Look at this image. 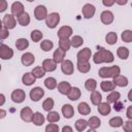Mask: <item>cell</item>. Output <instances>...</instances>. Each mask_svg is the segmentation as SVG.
<instances>
[{
    "mask_svg": "<svg viewBox=\"0 0 132 132\" xmlns=\"http://www.w3.org/2000/svg\"><path fill=\"white\" fill-rule=\"evenodd\" d=\"M114 60L113 54L108 51L105 50L104 47H101L98 52H96L93 56V62L95 64H101V63H112Z\"/></svg>",
    "mask_w": 132,
    "mask_h": 132,
    "instance_id": "cell-1",
    "label": "cell"
},
{
    "mask_svg": "<svg viewBox=\"0 0 132 132\" xmlns=\"http://www.w3.org/2000/svg\"><path fill=\"white\" fill-rule=\"evenodd\" d=\"M121 72V69L119 66H110V67H101L98 71V74L102 78H108V77H114L119 75Z\"/></svg>",
    "mask_w": 132,
    "mask_h": 132,
    "instance_id": "cell-2",
    "label": "cell"
},
{
    "mask_svg": "<svg viewBox=\"0 0 132 132\" xmlns=\"http://www.w3.org/2000/svg\"><path fill=\"white\" fill-rule=\"evenodd\" d=\"M59 23H60V14L58 12H51L50 14H47L45 19V25L48 28L54 29L58 26Z\"/></svg>",
    "mask_w": 132,
    "mask_h": 132,
    "instance_id": "cell-3",
    "label": "cell"
},
{
    "mask_svg": "<svg viewBox=\"0 0 132 132\" xmlns=\"http://www.w3.org/2000/svg\"><path fill=\"white\" fill-rule=\"evenodd\" d=\"M91 56H92V51L91 48L89 47H84L82 50H80L77 55H76V58H77V62H89V60L91 59Z\"/></svg>",
    "mask_w": 132,
    "mask_h": 132,
    "instance_id": "cell-4",
    "label": "cell"
},
{
    "mask_svg": "<svg viewBox=\"0 0 132 132\" xmlns=\"http://www.w3.org/2000/svg\"><path fill=\"white\" fill-rule=\"evenodd\" d=\"M11 100L14 103H22L26 99V93L22 89H15L11 93Z\"/></svg>",
    "mask_w": 132,
    "mask_h": 132,
    "instance_id": "cell-5",
    "label": "cell"
},
{
    "mask_svg": "<svg viewBox=\"0 0 132 132\" xmlns=\"http://www.w3.org/2000/svg\"><path fill=\"white\" fill-rule=\"evenodd\" d=\"M81 12H82V15L85 19H92L96 12V7L91 3H87L82 6Z\"/></svg>",
    "mask_w": 132,
    "mask_h": 132,
    "instance_id": "cell-6",
    "label": "cell"
},
{
    "mask_svg": "<svg viewBox=\"0 0 132 132\" xmlns=\"http://www.w3.org/2000/svg\"><path fill=\"white\" fill-rule=\"evenodd\" d=\"M34 16L38 21L45 20L47 16V9L44 5H37L34 9Z\"/></svg>",
    "mask_w": 132,
    "mask_h": 132,
    "instance_id": "cell-7",
    "label": "cell"
},
{
    "mask_svg": "<svg viewBox=\"0 0 132 132\" xmlns=\"http://www.w3.org/2000/svg\"><path fill=\"white\" fill-rule=\"evenodd\" d=\"M13 57V51L6 44H0V59L9 60Z\"/></svg>",
    "mask_w": 132,
    "mask_h": 132,
    "instance_id": "cell-8",
    "label": "cell"
},
{
    "mask_svg": "<svg viewBox=\"0 0 132 132\" xmlns=\"http://www.w3.org/2000/svg\"><path fill=\"white\" fill-rule=\"evenodd\" d=\"M30 99L32 100V101H34V102H37V101H39L42 97H43V95H44V90L42 89V88H40V87H35V88H33L31 91H30Z\"/></svg>",
    "mask_w": 132,
    "mask_h": 132,
    "instance_id": "cell-9",
    "label": "cell"
},
{
    "mask_svg": "<svg viewBox=\"0 0 132 132\" xmlns=\"http://www.w3.org/2000/svg\"><path fill=\"white\" fill-rule=\"evenodd\" d=\"M2 24L4 25V28H6L7 30L9 29H13L16 25V21L14 19V16L10 13H6L3 18V21H2Z\"/></svg>",
    "mask_w": 132,
    "mask_h": 132,
    "instance_id": "cell-10",
    "label": "cell"
},
{
    "mask_svg": "<svg viewBox=\"0 0 132 132\" xmlns=\"http://www.w3.org/2000/svg\"><path fill=\"white\" fill-rule=\"evenodd\" d=\"M61 70L64 74L66 75H71L73 74V71H74V66H73V63L70 61V60H64L62 63H61Z\"/></svg>",
    "mask_w": 132,
    "mask_h": 132,
    "instance_id": "cell-11",
    "label": "cell"
},
{
    "mask_svg": "<svg viewBox=\"0 0 132 132\" xmlns=\"http://www.w3.org/2000/svg\"><path fill=\"white\" fill-rule=\"evenodd\" d=\"M20 116H21V119L26 122V123H30L32 121V117H33V111L32 109L29 107V106H25L21 109L20 111Z\"/></svg>",
    "mask_w": 132,
    "mask_h": 132,
    "instance_id": "cell-12",
    "label": "cell"
},
{
    "mask_svg": "<svg viewBox=\"0 0 132 132\" xmlns=\"http://www.w3.org/2000/svg\"><path fill=\"white\" fill-rule=\"evenodd\" d=\"M11 14L13 15V16H16V18H19L22 13H24L25 12V10H24V5H23V3H21L20 1H15V2H13L12 4H11Z\"/></svg>",
    "mask_w": 132,
    "mask_h": 132,
    "instance_id": "cell-13",
    "label": "cell"
},
{
    "mask_svg": "<svg viewBox=\"0 0 132 132\" xmlns=\"http://www.w3.org/2000/svg\"><path fill=\"white\" fill-rule=\"evenodd\" d=\"M113 13L110 10H104L100 14V20L104 25H110L113 22Z\"/></svg>",
    "mask_w": 132,
    "mask_h": 132,
    "instance_id": "cell-14",
    "label": "cell"
},
{
    "mask_svg": "<svg viewBox=\"0 0 132 132\" xmlns=\"http://www.w3.org/2000/svg\"><path fill=\"white\" fill-rule=\"evenodd\" d=\"M72 33H73V30L70 26H63L57 32L59 38H69L72 35Z\"/></svg>",
    "mask_w": 132,
    "mask_h": 132,
    "instance_id": "cell-15",
    "label": "cell"
},
{
    "mask_svg": "<svg viewBox=\"0 0 132 132\" xmlns=\"http://www.w3.org/2000/svg\"><path fill=\"white\" fill-rule=\"evenodd\" d=\"M21 62H22V64L24 66H31L35 62V57H34V55L32 53L27 52V53H25V54L22 55Z\"/></svg>",
    "mask_w": 132,
    "mask_h": 132,
    "instance_id": "cell-16",
    "label": "cell"
},
{
    "mask_svg": "<svg viewBox=\"0 0 132 132\" xmlns=\"http://www.w3.org/2000/svg\"><path fill=\"white\" fill-rule=\"evenodd\" d=\"M41 67L44 69L45 72H46V71H47V72H53V71L56 70L57 64L54 62L53 59H45V60H43Z\"/></svg>",
    "mask_w": 132,
    "mask_h": 132,
    "instance_id": "cell-17",
    "label": "cell"
},
{
    "mask_svg": "<svg viewBox=\"0 0 132 132\" xmlns=\"http://www.w3.org/2000/svg\"><path fill=\"white\" fill-rule=\"evenodd\" d=\"M71 88H72L71 85L68 81H65V80H63V81H61V82H59L57 85L58 92L60 94H62V95H67L69 93V91L71 90Z\"/></svg>",
    "mask_w": 132,
    "mask_h": 132,
    "instance_id": "cell-18",
    "label": "cell"
},
{
    "mask_svg": "<svg viewBox=\"0 0 132 132\" xmlns=\"http://www.w3.org/2000/svg\"><path fill=\"white\" fill-rule=\"evenodd\" d=\"M80 96H81V92H80V90H79L77 87H72L71 90L69 91V93L67 94L68 99L71 100V101H76V100H78V99L80 98Z\"/></svg>",
    "mask_w": 132,
    "mask_h": 132,
    "instance_id": "cell-19",
    "label": "cell"
},
{
    "mask_svg": "<svg viewBox=\"0 0 132 132\" xmlns=\"http://www.w3.org/2000/svg\"><path fill=\"white\" fill-rule=\"evenodd\" d=\"M35 126H41L44 124L45 122V118L44 116L39 112V111H36V112H33V117H32V121H31Z\"/></svg>",
    "mask_w": 132,
    "mask_h": 132,
    "instance_id": "cell-20",
    "label": "cell"
},
{
    "mask_svg": "<svg viewBox=\"0 0 132 132\" xmlns=\"http://www.w3.org/2000/svg\"><path fill=\"white\" fill-rule=\"evenodd\" d=\"M62 113L65 119H71L74 116V108L70 104H64L62 106Z\"/></svg>",
    "mask_w": 132,
    "mask_h": 132,
    "instance_id": "cell-21",
    "label": "cell"
},
{
    "mask_svg": "<svg viewBox=\"0 0 132 132\" xmlns=\"http://www.w3.org/2000/svg\"><path fill=\"white\" fill-rule=\"evenodd\" d=\"M65 52L64 51H62V50H60V48H57L55 52H54V54H53V60H54V62L56 63V64H58V63H62L64 60H65Z\"/></svg>",
    "mask_w": 132,
    "mask_h": 132,
    "instance_id": "cell-22",
    "label": "cell"
},
{
    "mask_svg": "<svg viewBox=\"0 0 132 132\" xmlns=\"http://www.w3.org/2000/svg\"><path fill=\"white\" fill-rule=\"evenodd\" d=\"M112 82H113L116 86H119V87H126V86H128V84H129L128 78H127L126 76H124V75H121V74L114 76Z\"/></svg>",
    "mask_w": 132,
    "mask_h": 132,
    "instance_id": "cell-23",
    "label": "cell"
},
{
    "mask_svg": "<svg viewBox=\"0 0 132 132\" xmlns=\"http://www.w3.org/2000/svg\"><path fill=\"white\" fill-rule=\"evenodd\" d=\"M97 106H98L97 110H98V112H99L100 114H102V116H107V114L110 113L111 107H110V105H109L107 102H101V103H100L99 105H97Z\"/></svg>",
    "mask_w": 132,
    "mask_h": 132,
    "instance_id": "cell-24",
    "label": "cell"
},
{
    "mask_svg": "<svg viewBox=\"0 0 132 132\" xmlns=\"http://www.w3.org/2000/svg\"><path fill=\"white\" fill-rule=\"evenodd\" d=\"M100 88L104 92H111V91H114L116 85L111 80H103L100 82Z\"/></svg>",
    "mask_w": 132,
    "mask_h": 132,
    "instance_id": "cell-25",
    "label": "cell"
},
{
    "mask_svg": "<svg viewBox=\"0 0 132 132\" xmlns=\"http://www.w3.org/2000/svg\"><path fill=\"white\" fill-rule=\"evenodd\" d=\"M91 102L93 105H99L102 102V95L98 92V91H93L91 92V96H90Z\"/></svg>",
    "mask_w": 132,
    "mask_h": 132,
    "instance_id": "cell-26",
    "label": "cell"
},
{
    "mask_svg": "<svg viewBox=\"0 0 132 132\" xmlns=\"http://www.w3.org/2000/svg\"><path fill=\"white\" fill-rule=\"evenodd\" d=\"M22 81L25 86H31L36 81V78L32 75L31 72H26L22 77Z\"/></svg>",
    "mask_w": 132,
    "mask_h": 132,
    "instance_id": "cell-27",
    "label": "cell"
},
{
    "mask_svg": "<svg viewBox=\"0 0 132 132\" xmlns=\"http://www.w3.org/2000/svg\"><path fill=\"white\" fill-rule=\"evenodd\" d=\"M77 110L80 114L82 116H87L91 112V107L90 105L87 103V102H80L78 105H77Z\"/></svg>",
    "mask_w": 132,
    "mask_h": 132,
    "instance_id": "cell-28",
    "label": "cell"
},
{
    "mask_svg": "<svg viewBox=\"0 0 132 132\" xmlns=\"http://www.w3.org/2000/svg\"><path fill=\"white\" fill-rule=\"evenodd\" d=\"M87 122H88V126L90 127V129H94V130L99 128L101 125V121L98 117H91Z\"/></svg>",
    "mask_w": 132,
    "mask_h": 132,
    "instance_id": "cell-29",
    "label": "cell"
},
{
    "mask_svg": "<svg viewBox=\"0 0 132 132\" xmlns=\"http://www.w3.org/2000/svg\"><path fill=\"white\" fill-rule=\"evenodd\" d=\"M82 43H84V39H82V37L79 36V35H74V36H72L71 39H70V44H71V46H73L74 48H77V47L81 46Z\"/></svg>",
    "mask_w": 132,
    "mask_h": 132,
    "instance_id": "cell-30",
    "label": "cell"
},
{
    "mask_svg": "<svg viewBox=\"0 0 132 132\" xmlns=\"http://www.w3.org/2000/svg\"><path fill=\"white\" fill-rule=\"evenodd\" d=\"M70 39L69 38H59V48L64 51L65 53L70 48Z\"/></svg>",
    "mask_w": 132,
    "mask_h": 132,
    "instance_id": "cell-31",
    "label": "cell"
},
{
    "mask_svg": "<svg viewBox=\"0 0 132 132\" xmlns=\"http://www.w3.org/2000/svg\"><path fill=\"white\" fill-rule=\"evenodd\" d=\"M76 67L80 73H88L91 69V64L89 62H77Z\"/></svg>",
    "mask_w": 132,
    "mask_h": 132,
    "instance_id": "cell-32",
    "label": "cell"
},
{
    "mask_svg": "<svg viewBox=\"0 0 132 132\" xmlns=\"http://www.w3.org/2000/svg\"><path fill=\"white\" fill-rule=\"evenodd\" d=\"M18 22H19V24L21 25V26H28L29 24H30V14L28 13V12H24V13H22L19 18H18Z\"/></svg>",
    "mask_w": 132,
    "mask_h": 132,
    "instance_id": "cell-33",
    "label": "cell"
},
{
    "mask_svg": "<svg viewBox=\"0 0 132 132\" xmlns=\"http://www.w3.org/2000/svg\"><path fill=\"white\" fill-rule=\"evenodd\" d=\"M120 97H121V94L117 91H111L107 97H106V102L109 104V103H114L116 101L120 100Z\"/></svg>",
    "mask_w": 132,
    "mask_h": 132,
    "instance_id": "cell-34",
    "label": "cell"
},
{
    "mask_svg": "<svg viewBox=\"0 0 132 132\" xmlns=\"http://www.w3.org/2000/svg\"><path fill=\"white\" fill-rule=\"evenodd\" d=\"M105 41L109 44V45H113L117 43L118 41V35L116 32H108L105 36Z\"/></svg>",
    "mask_w": 132,
    "mask_h": 132,
    "instance_id": "cell-35",
    "label": "cell"
},
{
    "mask_svg": "<svg viewBox=\"0 0 132 132\" xmlns=\"http://www.w3.org/2000/svg\"><path fill=\"white\" fill-rule=\"evenodd\" d=\"M15 46L19 51H24L29 46V41L26 38H19L15 41Z\"/></svg>",
    "mask_w": 132,
    "mask_h": 132,
    "instance_id": "cell-36",
    "label": "cell"
},
{
    "mask_svg": "<svg viewBox=\"0 0 132 132\" xmlns=\"http://www.w3.org/2000/svg\"><path fill=\"white\" fill-rule=\"evenodd\" d=\"M46 120L48 121V123H56V122H59L60 120V114L58 111H54V110H51L47 112L46 114Z\"/></svg>",
    "mask_w": 132,
    "mask_h": 132,
    "instance_id": "cell-37",
    "label": "cell"
},
{
    "mask_svg": "<svg viewBox=\"0 0 132 132\" xmlns=\"http://www.w3.org/2000/svg\"><path fill=\"white\" fill-rule=\"evenodd\" d=\"M117 55H118V57H119L120 59L126 60V59H128V57H129V50H128L127 47H125V46H120V47L117 50Z\"/></svg>",
    "mask_w": 132,
    "mask_h": 132,
    "instance_id": "cell-38",
    "label": "cell"
},
{
    "mask_svg": "<svg viewBox=\"0 0 132 132\" xmlns=\"http://www.w3.org/2000/svg\"><path fill=\"white\" fill-rule=\"evenodd\" d=\"M31 73H32V75H33L35 78H41V77L44 76L45 71H44V69H43L41 66H36V67H34V68L32 69Z\"/></svg>",
    "mask_w": 132,
    "mask_h": 132,
    "instance_id": "cell-39",
    "label": "cell"
},
{
    "mask_svg": "<svg viewBox=\"0 0 132 132\" xmlns=\"http://www.w3.org/2000/svg\"><path fill=\"white\" fill-rule=\"evenodd\" d=\"M85 88L88 91H90V92L95 91L96 88H97V81H96V79H94V78H88L85 81Z\"/></svg>",
    "mask_w": 132,
    "mask_h": 132,
    "instance_id": "cell-40",
    "label": "cell"
},
{
    "mask_svg": "<svg viewBox=\"0 0 132 132\" xmlns=\"http://www.w3.org/2000/svg\"><path fill=\"white\" fill-rule=\"evenodd\" d=\"M123 123H124V122H123V119H122L121 117H113V118H111V119L109 120V122H108L109 126L112 127V128L122 127Z\"/></svg>",
    "mask_w": 132,
    "mask_h": 132,
    "instance_id": "cell-41",
    "label": "cell"
},
{
    "mask_svg": "<svg viewBox=\"0 0 132 132\" xmlns=\"http://www.w3.org/2000/svg\"><path fill=\"white\" fill-rule=\"evenodd\" d=\"M74 126H75V129H76L77 131L82 132V131H85V130L87 129V127H88V122H87L86 120H84V119H78V120L75 122Z\"/></svg>",
    "mask_w": 132,
    "mask_h": 132,
    "instance_id": "cell-42",
    "label": "cell"
},
{
    "mask_svg": "<svg viewBox=\"0 0 132 132\" xmlns=\"http://www.w3.org/2000/svg\"><path fill=\"white\" fill-rule=\"evenodd\" d=\"M54 47V43L52 40L50 39H44L41 41L40 43V48L43 51V52H50L52 48Z\"/></svg>",
    "mask_w": 132,
    "mask_h": 132,
    "instance_id": "cell-43",
    "label": "cell"
},
{
    "mask_svg": "<svg viewBox=\"0 0 132 132\" xmlns=\"http://www.w3.org/2000/svg\"><path fill=\"white\" fill-rule=\"evenodd\" d=\"M54 105H55L54 99L51 98V97H48V98H46V99L43 101V103H42V108H43L45 111L48 112V111H51V110L53 109Z\"/></svg>",
    "mask_w": 132,
    "mask_h": 132,
    "instance_id": "cell-44",
    "label": "cell"
},
{
    "mask_svg": "<svg viewBox=\"0 0 132 132\" xmlns=\"http://www.w3.org/2000/svg\"><path fill=\"white\" fill-rule=\"evenodd\" d=\"M44 86L48 90H54L57 88V80L54 77H47L44 80Z\"/></svg>",
    "mask_w": 132,
    "mask_h": 132,
    "instance_id": "cell-45",
    "label": "cell"
},
{
    "mask_svg": "<svg viewBox=\"0 0 132 132\" xmlns=\"http://www.w3.org/2000/svg\"><path fill=\"white\" fill-rule=\"evenodd\" d=\"M121 38L123 41L129 43L132 41V31L131 30H124L121 34Z\"/></svg>",
    "mask_w": 132,
    "mask_h": 132,
    "instance_id": "cell-46",
    "label": "cell"
},
{
    "mask_svg": "<svg viewBox=\"0 0 132 132\" xmlns=\"http://www.w3.org/2000/svg\"><path fill=\"white\" fill-rule=\"evenodd\" d=\"M30 36H31V39H32L34 42H38V41L41 40L43 34H42V32L39 31V30H33V31L31 32V35H30Z\"/></svg>",
    "mask_w": 132,
    "mask_h": 132,
    "instance_id": "cell-47",
    "label": "cell"
},
{
    "mask_svg": "<svg viewBox=\"0 0 132 132\" xmlns=\"http://www.w3.org/2000/svg\"><path fill=\"white\" fill-rule=\"evenodd\" d=\"M59 126L57 124H47L45 127V132H59Z\"/></svg>",
    "mask_w": 132,
    "mask_h": 132,
    "instance_id": "cell-48",
    "label": "cell"
},
{
    "mask_svg": "<svg viewBox=\"0 0 132 132\" xmlns=\"http://www.w3.org/2000/svg\"><path fill=\"white\" fill-rule=\"evenodd\" d=\"M122 127H123V129H124L125 132H132V121L131 120H128V121L124 122L123 125H122Z\"/></svg>",
    "mask_w": 132,
    "mask_h": 132,
    "instance_id": "cell-49",
    "label": "cell"
},
{
    "mask_svg": "<svg viewBox=\"0 0 132 132\" xmlns=\"http://www.w3.org/2000/svg\"><path fill=\"white\" fill-rule=\"evenodd\" d=\"M9 36V32L6 28H1L0 29V39H6Z\"/></svg>",
    "mask_w": 132,
    "mask_h": 132,
    "instance_id": "cell-50",
    "label": "cell"
},
{
    "mask_svg": "<svg viewBox=\"0 0 132 132\" xmlns=\"http://www.w3.org/2000/svg\"><path fill=\"white\" fill-rule=\"evenodd\" d=\"M123 108H124V104H123V102H121L120 100H118V101H116V102L113 103V109H114L116 111H121Z\"/></svg>",
    "mask_w": 132,
    "mask_h": 132,
    "instance_id": "cell-51",
    "label": "cell"
},
{
    "mask_svg": "<svg viewBox=\"0 0 132 132\" xmlns=\"http://www.w3.org/2000/svg\"><path fill=\"white\" fill-rule=\"evenodd\" d=\"M7 9V1L6 0H0V12H3Z\"/></svg>",
    "mask_w": 132,
    "mask_h": 132,
    "instance_id": "cell-52",
    "label": "cell"
},
{
    "mask_svg": "<svg viewBox=\"0 0 132 132\" xmlns=\"http://www.w3.org/2000/svg\"><path fill=\"white\" fill-rule=\"evenodd\" d=\"M102 4H103L104 6L109 7V6H112V5L114 4V0H103V1H102Z\"/></svg>",
    "mask_w": 132,
    "mask_h": 132,
    "instance_id": "cell-53",
    "label": "cell"
},
{
    "mask_svg": "<svg viewBox=\"0 0 132 132\" xmlns=\"http://www.w3.org/2000/svg\"><path fill=\"white\" fill-rule=\"evenodd\" d=\"M127 118H128V120L132 121V106L131 105L128 106V108H127Z\"/></svg>",
    "mask_w": 132,
    "mask_h": 132,
    "instance_id": "cell-54",
    "label": "cell"
},
{
    "mask_svg": "<svg viewBox=\"0 0 132 132\" xmlns=\"http://www.w3.org/2000/svg\"><path fill=\"white\" fill-rule=\"evenodd\" d=\"M62 132H73V130L70 126H64L62 128Z\"/></svg>",
    "mask_w": 132,
    "mask_h": 132,
    "instance_id": "cell-55",
    "label": "cell"
},
{
    "mask_svg": "<svg viewBox=\"0 0 132 132\" xmlns=\"http://www.w3.org/2000/svg\"><path fill=\"white\" fill-rule=\"evenodd\" d=\"M5 117H6V110H4V109L0 108V120L4 119Z\"/></svg>",
    "mask_w": 132,
    "mask_h": 132,
    "instance_id": "cell-56",
    "label": "cell"
},
{
    "mask_svg": "<svg viewBox=\"0 0 132 132\" xmlns=\"http://www.w3.org/2000/svg\"><path fill=\"white\" fill-rule=\"evenodd\" d=\"M5 103V96L0 93V106H2Z\"/></svg>",
    "mask_w": 132,
    "mask_h": 132,
    "instance_id": "cell-57",
    "label": "cell"
},
{
    "mask_svg": "<svg viewBox=\"0 0 132 132\" xmlns=\"http://www.w3.org/2000/svg\"><path fill=\"white\" fill-rule=\"evenodd\" d=\"M128 1L127 0H124V1H114V3H118V4H120V5H124V4H126Z\"/></svg>",
    "mask_w": 132,
    "mask_h": 132,
    "instance_id": "cell-58",
    "label": "cell"
},
{
    "mask_svg": "<svg viewBox=\"0 0 132 132\" xmlns=\"http://www.w3.org/2000/svg\"><path fill=\"white\" fill-rule=\"evenodd\" d=\"M128 99H129V100H130V101H131V100H132V99H131V90H130V91H129V94H128Z\"/></svg>",
    "mask_w": 132,
    "mask_h": 132,
    "instance_id": "cell-59",
    "label": "cell"
},
{
    "mask_svg": "<svg viewBox=\"0 0 132 132\" xmlns=\"http://www.w3.org/2000/svg\"><path fill=\"white\" fill-rule=\"evenodd\" d=\"M87 132H97L96 130H94V129H90V130H88Z\"/></svg>",
    "mask_w": 132,
    "mask_h": 132,
    "instance_id": "cell-60",
    "label": "cell"
},
{
    "mask_svg": "<svg viewBox=\"0 0 132 132\" xmlns=\"http://www.w3.org/2000/svg\"><path fill=\"white\" fill-rule=\"evenodd\" d=\"M2 26H3V24H2V21H1V20H0V29H1V28H2Z\"/></svg>",
    "mask_w": 132,
    "mask_h": 132,
    "instance_id": "cell-61",
    "label": "cell"
},
{
    "mask_svg": "<svg viewBox=\"0 0 132 132\" xmlns=\"http://www.w3.org/2000/svg\"><path fill=\"white\" fill-rule=\"evenodd\" d=\"M0 71H1V65H0Z\"/></svg>",
    "mask_w": 132,
    "mask_h": 132,
    "instance_id": "cell-62",
    "label": "cell"
},
{
    "mask_svg": "<svg viewBox=\"0 0 132 132\" xmlns=\"http://www.w3.org/2000/svg\"><path fill=\"white\" fill-rule=\"evenodd\" d=\"M116 132H117V131H116Z\"/></svg>",
    "mask_w": 132,
    "mask_h": 132,
    "instance_id": "cell-63",
    "label": "cell"
}]
</instances>
